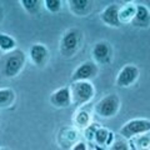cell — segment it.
Segmentation results:
<instances>
[{
	"label": "cell",
	"mask_w": 150,
	"mask_h": 150,
	"mask_svg": "<svg viewBox=\"0 0 150 150\" xmlns=\"http://www.w3.org/2000/svg\"><path fill=\"white\" fill-rule=\"evenodd\" d=\"M45 8L50 13H58L62 10V0H45Z\"/></svg>",
	"instance_id": "20"
},
{
	"label": "cell",
	"mask_w": 150,
	"mask_h": 150,
	"mask_svg": "<svg viewBox=\"0 0 150 150\" xmlns=\"http://www.w3.org/2000/svg\"><path fill=\"white\" fill-rule=\"evenodd\" d=\"M119 11H120V6L118 4L108 5L104 10H103V13L100 14L101 21L109 26H114V28L120 26L121 23L119 20Z\"/></svg>",
	"instance_id": "8"
},
{
	"label": "cell",
	"mask_w": 150,
	"mask_h": 150,
	"mask_svg": "<svg viewBox=\"0 0 150 150\" xmlns=\"http://www.w3.org/2000/svg\"><path fill=\"white\" fill-rule=\"evenodd\" d=\"M112 133H109L106 129H98L95 131V139L98 144H110Z\"/></svg>",
	"instance_id": "17"
},
{
	"label": "cell",
	"mask_w": 150,
	"mask_h": 150,
	"mask_svg": "<svg viewBox=\"0 0 150 150\" xmlns=\"http://www.w3.org/2000/svg\"><path fill=\"white\" fill-rule=\"evenodd\" d=\"M14 100H15V93L13 89H0V109H5L13 105Z\"/></svg>",
	"instance_id": "14"
},
{
	"label": "cell",
	"mask_w": 150,
	"mask_h": 150,
	"mask_svg": "<svg viewBox=\"0 0 150 150\" xmlns=\"http://www.w3.org/2000/svg\"><path fill=\"white\" fill-rule=\"evenodd\" d=\"M15 45L16 43L11 36L0 33V49L4 51H13L15 49Z\"/></svg>",
	"instance_id": "16"
},
{
	"label": "cell",
	"mask_w": 150,
	"mask_h": 150,
	"mask_svg": "<svg viewBox=\"0 0 150 150\" xmlns=\"http://www.w3.org/2000/svg\"><path fill=\"white\" fill-rule=\"evenodd\" d=\"M26 56L23 50H13L4 59L3 63V73L8 78L16 76L23 70L25 65Z\"/></svg>",
	"instance_id": "2"
},
{
	"label": "cell",
	"mask_w": 150,
	"mask_h": 150,
	"mask_svg": "<svg viewBox=\"0 0 150 150\" xmlns=\"http://www.w3.org/2000/svg\"><path fill=\"white\" fill-rule=\"evenodd\" d=\"M120 109V99L116 94H109L95 105V112L101 118H112Z\"/></svg>",
	"instance_id": "3"
},
{
	"label": "cell",
	"mask_w": 150,
	"mask_h": 150,
	"mask_svg": "<svg viewBox=\"0 0 150 150\" xmlns=\"http://www.w3.org/2000/svg\"><path fill=\"white\" fill-rule=\"evenodd\" d=\"M71 150H88V148H86L85 143H83V142H79V143H76V144L74 145Z\"/></svg>",
	"instance_id": "22"
},
{
	"label": "cell",
	"mask_w": 150,
	"mask_h": 150,
	"mask_svg": "<svg viewBox=\"0 0 150 150\" xmlns=\"http://www.w3.org/2000/svg\"><path fill=\"white\" fill-rule=\"evenodd\" d=\"M98 67L95 63L93 62H85L83 63L80 67H78L75 69V71L73 73L71 81H88L89 79H93L98 74Z\"/></svg>",
	"instance_id": "7"
},
{
	"label": "cell",
	"mask_w": 150,
	"mask_h": 150,
	"mask_svg": "<svg viewBox=\"0 0 150 150\" xmlns=\"http://www.w3.org/2000/svg\"><path fill=\"white\" fill-rule=\"evenodd\" d=\"M69 8L75 15L84 16L91 10L93 1H90V0H70Z\"/></svg>",
	"instance_id": "13"
},
{
	"label": "cell",
	"mask_w": 150,
	"mask_h": 150,
	"mask_svg": "<svg viewBox=\"0 0 150 150\" xmlns=\"http://www.w3.org/2000/svg\"><path fill=\"white\" fill-rule=\"evenodd\" d=\"M30 59L36 67H44L49 59L48 48L43 44H34L30 48Z\"/></svg>",
	"instance_id": "10"
},
{
	"label": "cell",
	"mask_w": 150,
	"mask_h": 150,
	"mask_svg": "<svg viewBox=\"0 0 150 150\" xmlns=\"http://www.w3.org/2000/svg\"><path fill=\"white\" fill-rule=\"evenodd\" d=\"M50 103L56 108H68L70 104H71L69 86L60 88L56 91H54L50 96Z\"/></svg>",
	"instance_id": "9"
},
{
	"label": "cell",
	"mask_w": 150,
	"mask_h": 150,
	"mask_svg": "<svg viewBox=\"0 0 150 150\" xmlns=\"http://www.w3.org/2000/svg\"><path fill=\"white\" fill-rule=\"evenodd\" d=\"M109 150H130V149H129V144L126 143L125 140L118 139V140H115V142L111 144V146H110Z\"/></svg>",
	"instance_id": "21"
},
{
	"label": "cell",
	"mask_w": 150,
	"mask_h": 150,
	"mask_svg": "<svg viewBox=\"0 0 150 150\" xmlns=\"http://www.w3.org/2000/svg\"><path fill=\"white\" fill-rule=\"evenodd\" d=\"M135 9H137L135 4H126L124 6H120V11H119L120 23H130L133 20L135 15Z\"/></svg>",
	"instance_id": "15"
},
{
	"label": "cell",
	"mask_w": 150,
	"mask_h": 150,
	"mask_svg": "<svg viewBox=\"0 0 150 150\" xmlns=\"http://www.w3.org/2000/svg\"><path fill=\"white\" fill-rule=\"evenodd\" d=\"M81 31L78 29H70L63 35L60 40V53L64 56H73L80 46Z\"/></svg>",
	"instance_id": "4"
},
{
	"label": "cell",
	"mask_w": 150,
	"mask_h": 150,
	"mask_svg": "<svg viewBox=\"0 0 150 150\" xmlns=\"http://www.w3.org/2000/svg\"><path fill=\"white\" fill-rule=\"evenodd\" d=\"M93 56L98 63H108L111 58V46L105 41H99L93 48Z\"/></svg>",
	"instance_id": "12"
},
{
	"label": "cell",
	"mask_w": 150,
	"mask_h": 150,
	"mask_svg": "<svg viewBox=\"0 0 150 150\" xmlns=\"http://www.w3.org/2000/svg\"><path fill=\"white\" fill-rule=\"evenodd\" d=\"M0 150H5V149H0Z\"/></svg>",
	"instance_id": "23"
},
{
	"label": "cell",
	"mask_w": 150,
	"mask_h": 150,
	"mask_svg": "<svg viewBox=\"0 0 150 150\" xmlns=\"http://www.w3.org/2000/svg\"><path fill=\"white\" fill-rule=\"evenodd\" d=\"M21 5L24 6V9L28 13L35 14L39 10L40 1H38V0H21Z\"/></svg>",
	"instance_id": "19"
},
{
	"label": "cell",
	"mask_w": 150,
	"mask_h": 150,
	"mask_svg": "<svg viewBox=\"0 0 150 150\" xmlns=\"http://www.w3.org/2000/svg\"><path fill=\"white\" fill-rule=\"evenodd\" d=\"M150 131V120L148 119H133L123 125L120 129V135L125 139L134 138L137 135L145 134Z\"/></svg>",
	"instance_id": "5"
},
{
	"label": "cell",
	"mask_w": 150,
	"mask_h": 150,
	"mask_svg": "<svg viewBox=\"0 0 150 150\" xmlns=\"http://www.w3.org/2000/svg\"><path fill=\"white\" fill-rule=\"evenodd\" d=\"M139 78V69L133 64L125 65L116 76V85L121 88H128L137 81Z\"/></svg>",
	"instance_id": "6"
},
{
	"label": "cell",
	"mask_w": 150,
	"mask_h": 150,
	"mask_svg": "<svg viewBox=\"0 0 150 150\" xmlns=\"http://www.w3.org/2000/svg\"><path fill=\"white\" fill-rule=\"evenodd\" d=\"M89 123H90V115L86 111H80L75 116V124L80 128H85L89 125Z\"/></svg>",
	"instance_id": "18"
},
{
	"label": "cell",
	"mask_w": 150,
	"mask_h": 150,
	"mask_svg": "<svg viewBox=\"0 0 150 150\" xmlns=\"http://www.w3.org/2000/svg\"><path fill=\"white\" fill-rule=\"evenodd\" d=\"M130 23L131 25L137 28H148L150 25V10L148 9V6L143 5V4L137 5L135 15Z\"/></svg>",
	"instance_id": "11"
},
{
	"label": "cell",
	"mask_w": 150,
	"mask_h": 150,
	"mask_svg": "<svg viewBox=\"0 0 150 150\" xmlns=\"http://www.w3.org/2000/svg\"><path fill=\"white\" fill-rule=\"evenodd\" d=\"M71 104L81 106L90 101L94 98L95 89L90 81H75L69 86Z\"/></svg>",
	"instance_id": "1"
}]
</instances>
